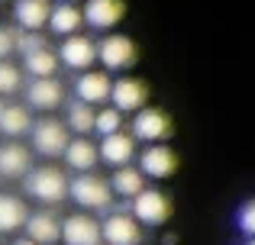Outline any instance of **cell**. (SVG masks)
<instances>
[{"label": "cell", "instance_id": "obj_29", "mask_svg": "<svg viewBox=\"0 0 255 245\" xmlns=\"http://www.w3.org/2000/svg\"><path fill=\"white\" fill-rule=\"evenodd\" d=\"M236 223H239V229H243V236L255 239V200H249V203H243V207H239Z\"/></svg>", "mask_w": 255, "mask_h": 245}, {"label": "cell", "instance_id": "obj_3", "mask_svg": "<svg viewBox=\"0 0 255 245\" xmlns=\"http://www.w3.org/2000/svg\"><path fill=\"white\" fill-rule=\"evenodd\" d=\"M139 58L136 42L129 36H120V32H110L97 42V62L104 65V71H126L132 68Z\"/></svg>", "mask_w": 255, "mask_h": 245}, {"label": "cell", "instance_id": "obj_19", "mask_svg": "<svg viewBox=\"0 0 255 245\" xmlns=\"http://www.w3.org/2000/svg\"><path fill=\"white\" fill-rule=\"evenodd\" d=\"M52 3L49 0H16L13 3V19L19 23V29H42L49 23Z\"/></svg>", "mask_w": 255, "mask_h": 245}, {"label": "cell", "instance_id": "obj_27", "mask_svg": "<svg viewBox=\"0 0 255 245\" xmlns=\"http://www.w3.org/2000/svg\"><path fill=\"white\" fill-rule=\"evenodd\" d=\"M19 84H23L19 68H16V65H10L6 58H0V94H16Z\"/></svg>", "mask_w": 255, "mask_h": 245}, {"label": "cell", "instance_id": "obj_20", "mask_svg": "<svg viewBox=\"0 0 255 245\" xmlns=\"http://www.w3.org/2000/svg\"><path fill=\"white\" fill-rule=\"evenodd\" d=\"M110 187H113V194H117V197L132 200V197L145 187V174L139 168H132V164H120V168L113 171V177H110Z\"/></svg>", "mask_w": 255, "mask_h": 245}, {"label": "cell", "instance_id": "obj_15", "mask_svg": "<svg viewBox=\"0 0 255 245\" xmlns=\"http://www.w3.org/2000/svg\"><path fill=\"white\" fill-rule=\"evenodd\" d=\"M100 158H104L107 164H113V168H120V164H129L132 158H136V136H129V132H110V136H104V142H100Z\"/></svg>", "mask_w": 255, "mask_h": 245}, {"label": "cell", "instance_id": "obj_28", "mask_svg": "<svg viewBox=\"0 0 255 245\" xmlns=\"http://www.w3.org/2000/svg\"><path fill=\"white\" fill-rule=\"evenodd\" d=\"M42 45H49L45 36H42V29H16V52L19 55L36 52V49H42Z\"/></svg>", "mask_w": 255, "mask_h": 245}, {"label": "cell", "instance_id": "obj_17", "mask_svg": "<svg viewBox=\"0 0 255 245\" xmlns=\"http://www.w3.org/2000/svg\"><path fill=\"white\" fill-rule=\"evenodd\" d=\"M62 155H65V164L81 174V171H94L100 152H97V145H94L87 136H78V139H68V145H65Z\"/></svg>", "mask_w": 255, "mask_h": 245}, {"label": "cell", "instance_id": "obj_18", "mask_svg": "<svg viewBox=\"0 0 255 245\" xmlns=\"http://www.w3.org/2000/svg\"><path fill=\"white\" fill-rule=\"evenodd\" d=\"M84 26V13L78 3H65V0H58V3H52V13H49V29L55 32V36H71V32H81Z\"/></svg>", "mask_w": 255, "mask_h": 245}, {"label": "cell", "instance_id": "obj_8", "mask_svg": "<svg viewBox=\"0 0 255 245\" xmlns=\"http://www.w3.org/2000/svg\"><path fill=\"white\" fill-rule=\"evenodd\" d=\"M100 236L107 245H139L142 242V223L132 213H110L100 223Z\"/></svg>", "mask_w": 255, "mask_h": 245}, {"label": "cell", "instance_id": "obj_10", "mask_svg": "<svg viewBox=\"0 0 255 245\" xmlns=\"http://www.w3.org/2000/svg\"><path fill=\"white\" fill-rule=\"evenodd\" d=\"M110 100L120 113H136V110H142L145 100H149V87H145L139 78H120L110 87Z\"/></svg>", "mask_w": 255, "mask_h": 245}, {"label": "cell", "instance_id": "obj_4", "mask_svg": "<svg viewBox=\"0 0 255 245\" xmlns=\"http://www.w3.org/2000/svg\"><path fill=\"white\" fill-rule=\"evenodd\" d=\"M29 136H32V152H39L42 158H58L68 145V126L49 116V120L32 123Z\"/></svg>", "mask_w": 255, "mask_h": 245}, {"label": "cell", "instance_id": "obj_13", "mask_svg": "<svg viewBox=\"0 0 255 245\" xmlns=\"http://www.w3.org/2000/svg\"><path fill=\"white\" fill-rule=\"evenodd\" d=\"M110 87H113L110 75H107V71H91V68L81 71V78L75 81V94H78V100L91 103V107H100V103L110 100Z\"/></svg>", "mask_w": 255, "mask_h": 245}, {"label": "cell", "instance_id": "obj_11", "mask_svg": "<svg viewBox=\"0 0 255 245\" xmlns=\"http://www.w3.org/2000/svg\"><path fill=\"white\" fill-rule=\"evenodd\" d=\"M174 168H178V158H174V152L168 145L162 142H149L142 149V155H139V171H142L145 177H171Z\"/></svg>", "mask_w": 255, "mask_h": 245}, {"label": "cell", "instance_id": "obj_34", "mask_svg": "<svg viewBox=\"0 0 255 245\" xmlns=\"http://www.w3.org/2000/svg\"><path fill=\"white\" fill-rule=\"evenodd\" d=\"M0 110H3V100H0Z\"/></svg>", "mask_w": 255, "mask_h": 245}, {"label": "cell", "instance_id": "obj_22", "mask_svg": "<svg viewBox=\"0 0 255 245\" xmlns=\"http://www.w3.org/2000/svg\"><path fill=\"white\" fill-rule=\"evenodd\" d=\"M58 65H62L58 62V52H52L49 45L23 55V68H26V75H32V78H52L58 71Z\"/></svg>", "mask_w": 255, "mask_h": 245}, {"label": "cell", "instance_id": "obj_12", "mask_svg": "<svg viewBox=\"0 0 255 245\" xmlns=\"http://www.w3.org/2000/svg\"><path fill=\"white\" fill-rule=\"evenodd\" d=\"M26 100H29V107H36V110H58L62 107V100H65V87H62V81H58L55 75L52 78H32V84L26 87Z\"/></svg>", "mask_w": 255, "mask_h": 245}, {"label": "cell", "instance_id": "obj_33", "mask_svg": "<svg viewBox=\"0 0 255 245\" xmlns=\"http://www.w3.org/2000/svg\"><path fill=\"white\" fill-rule=\"evenodd\" d=\"M65 3H78V0H65Z\"/></svg>", "mask_w": 255, "mask_h": 245}, {"label": "cell", "instance_id": "obj_23", "mask_svg": "<svg viewBox=\"0 0 255 245\" xmlns=\"http://www.w3.org/2000/svg\"><path fill=\"white\" fill-rule=\"evenodd\" d=\"M29 129H32L29 110L19 107V103H10V107L3 103V110H0V132L10 136V139H16V136H26Z\"/></svg>", "mask_w": 255, "mask_h": 245}, {"label": "cell", "instance_id": "obj_21", "mask_svg": "<svg viewBox=\"0 0 255 245\" xmlns=\"http://www.w3.org/2000/svg\"><path fill=\"white\" fill-rule=\"evenodd\" d=\"M29 171V149H23L19 142L0 145V174L3 177H19Z\"/></svg>", "mask_w": 255, "mask_h": 245}, {"label": "cell", "instance_id": "obj_7", "mask_svg": "<svg viewBox=\"0 0 255 245\" xmlns=\"http://www.w3.org/2000/svg\"><path fill=\"white\" fill-rule=\"evenodd\" d=\"M58 62L71 71H87L97 62V42L84 32H71V36H65L62 49H58Z\"/></svg>", "mask_w": 255, "mask_h": 245}, {"label": "cell", "instance_id": "obj_31", "mask_svg": "<svg viewBox=\"0 0 255 245\" xmlns=\"http://www.w3.org/2000/svg\"><path fill=\"white\" fill-rule=\"evenodd\" d=\"M13 245H39V242H32L29 236H26V239H16V242H13Z\"/></svg>", "mask_w": 255, "mask_h": 245}, {"label": "cell", "instance_id": "obj_1", "mask_svg": "<svg viewBox=\"0 0 255 245\" xmlns=\"http://www.w3.org/2000/svg\"><path fill=\"white\" fill-rule=\"evenodd\" d=\"M26 194L39 203H62L68 197V177L62 168L45 164V168L26 171Z\"/></svg>", "mask_w": 255, "mask_h": 245}, {"label": "cell", "instance_id": "obj_32", "mask_svg": "<svg viewBox=\"0 0 255 245\" xmlns=\"http://www.w3.org/2000/svg\"><path fill=\"white\" fill-rule=\"evenodd\" d=\"M246 245H255V239H249V242H246Z\"/></svg>", "mask_w": 255, "mask_h": 245}, {"label": "cell", "instance_id": "obj_36", "mask_svg": "<svg viewBox=\"0 0 255 245\" xmlns=\"http://www.w3.org/2000/svg\"><path fill=\"white\" fill-rule=\"evenodd\" d=\"M0 3H3V0H0Z\"/></svg>", "mask_w": 255, "mask_h": 245}, {"label": "cell", "instance_id": "obj_25", "mask_svg": "<svg viewBox=\"0 0 255 245\" xmlns=\"http://www.w3.org/2000/svg\"><path fill=\"white\" fill-rule=\"evenodd\" d=\"M94 116H97V110H94L91 103L71 100L68 113H65V126H68L71 132H78V136H87V132H94Z\"/></svg>", "mask_w": 255, "mask_h": 245}, {"label": "cell", "instance_id": "obj_14", "mask_svg": "<svg viewBox=\"0 0 255 245\" xmlns=\"http://www.w3.org/2000/svg\"><path fill=\"white\" fill-rule=\"evenodd\" d=\"M100 236V223L91 220L87 213H75L62 223V242L65 245H97Z\"/></svg>", "mask_w": 255, "mask_h": 245}, {"label": "cell", "instance_id": "obj_30", "mask_svg": "<svg viewBox=\"0 0 255 245\" xmlns=\"http://www.w3.org/2000/svg\"><path fill=\"white\" fill-rule=\"evenodd\" d=\"M16 52V29L0 26V58H10Z\"/></svg>", "mask_w": 255, "mask_h": 245}, {"label": "cell", "instance_id": "obj_9", "mask_svg": "<svg viewBox=\"0 0 255 245\" xmlns=\"http://www.w3.org/2000/svg\"><path fill=\"white\" fill-rule=\"evenodd\" d=\"M81 13H84V26H91L97 32H107L126 16V3L123 0H87Z\"/></svg>", "mask_w": 255, "mask_h": 245}, {"label": "cell", "instance_id": "obj_16", "mask_svg": "<svg viewBox=\"0 0 255 245\" xmlns=\"http://www.w3.org/2000/svg\"><path fill=\"white\" fill-rule=\"evenodd\" d=\"M23 229H26V236H29L32 242H39V245H55L58 239H62V223H58L49 210L29 213L26 223H23Z\"/></svg>", "mask_w": 255, "mask_h": 245}, {"label": "cell", "instance_id": "obj_26", "mask_svg": "<svg viewBox=\"0 0 255 245\" xmlns=\"http://www.w3.org/2000/svg\"><path fill=\"white\" fill-rule=\"evenodd\" d=\"M120 129H123V113H120L117 107L97 110V116H94V132H100V136H110V132H120Z\"/></svg>", "mask_w": 255, "mask_h": 245}, {"label": "cell", "instance_id": "obj_5", "mask_svg": "<svg viewBox=\"0 0 255 245\" xmlns=\"http://www.w3.org/2000/svg\"><path fill=\"white\" fill-rule=\"evenodd\" d=\"M132 216H136L142 226H162L171 216V200L155 187H142L132 197Z\"/></svg>", "mask_w": 255, "mask_h": 245}, {"label": "cell", "instance_id": "obj_35", "mask_svg": "<svg viewBox=\"0 0 255 245\" xmlns=\"http://www.w3.org/2000/svg\"><path fill=\"white\" fill-rule=\"evenodd\" d=\"M97 245H107V242H97Z\"/></svg>", "mask_w": 255, "mask_h": 245}, {"label": "cell", "instance_id": "obj_24", "mask_svg": "<svg viewBox=\"0 0 255 245\" xmlns=\"http://www.w3.org/2000/svg\"><path fill=\"white\" fill-rule=\"evenodd\" d=\"M26 203L13 194H0V233H16L26 223Z\"/></svg>", "mask_w": 255, "mask_h": 245}, {"label": "cell", "instance_id": "obj_6", "mask_svg": "<svg viewBox=\"0 0 255 245\" xmlns=\"http://www.w3.org/2000/svg\"><path fill=\"white\" fill-rule=\"evenodd\" d=\"M171 132H174V126L168 120V113L158 110V107H142V110H136V116H132V136L142 139L145 145L149 142H165Z\"/></svg>", "mask_w": 255, "mask_h": 245}, {"label": "cell", "instance_id": "obj_2", "mask_svg": "<svg viewBox=\"0 0 255 245\" xmlns=\"http://www.w3.org/2000/svg\"><path fill=\"white\" fill-rule=\"evenodd\" d=\"M68 194H71V200H75L78 207H84V210H107L110 200H113L110 181L91 174V171H81L75 181H68Z\"/></svg>", "mask_w": 255, "mask_h": 245}]
</instances>
